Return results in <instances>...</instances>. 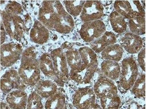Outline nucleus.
<instances>
[{"instance_id":"1","label":"nucleus","mask_w":146,"mask_h":109,"mask_svg":"<svg viewBox=\"0 0 146 109\" xmlns=\"http://www.w3.org/2000/svg\"><path fill=\"white\" fill-rule=\"evenodd\" d=\"M139 71L136 62L131 58L123 59L120 75V84L122 88L128 90L133 87L138 76Z\"/></svg>"},{"instance_id":"2","label":"nucleus","mask_w":146,"mask_h":109,"mask_svg":"<svg viewBox=\"0 0 146 109\" xmlns=\"http://www.w3.org/2000/svg\"><path fill=\"white\" fill-rule=\"evenodd\" d=\"M106 27L100 20L85 22L79 31L82 39L86 42H91L100 38L106 32Z\"/></svg>"},{"instance_id":"3","label":"nucleus","mask_w":146,"mask_h":109,"mask_svg":"<svg viewBox=\"0 0 146 109\" xmlns=\"http://www.w3.org/2000/svg\"><path fill=\"white\" fill-rule=\"evenodd\" d=\"M96 95L93 89L89 88L80 89L76 93L73 104L77 108H99L100 106L96 103Z\"/></svg>"},{"instance_id":"4","label":"nucleus","mask_w":146,"mask_h":109,"mask_svg":"<svg viewBox=\"0 0 146 109\" xmlns=\"http://www.w3.org/2000/svg\"><path fill=\"white\" fill-rule=\"evenodd\" d=\"M104 8L100 1H86L80 18L85 22L99 20L104 15Z\"/></svg>"},{"instance_id":"5","label":"nucleus","mask_w":146,"mask_h":109,"mask_svg":"<svg viewBox=\"0 0 146 109\" xmlns=\"http://www.w3.org/2000/svg\"><path fill=\"white\" fill-rule=\"evenodd\" d=\"M95 94L100 98L110 94L117 95V88L112 80L105 76L100 77L94 87Z\"/></svg>"},{"instance_id":"6","label":"nucleus","mask_w":146,"mask_h":109,"mask_svg":"<svg viewBox=\"0 0 146 109\" xmlns=\"http://www.w3.org/2000/svg\"><path fill=\"white\" fill-rule=\"evenodd\" d=\"M122 47L129 54L138 53L142 49V39L139 36L132 32L127 33L121 40Z\"/></svg>"},{"instance_id":"7","label":"nucleus","mask_w":146,"mask_h":109,"mask_svg":"<svg viewBox=\"0 0 146 109\" xmlns=\"http://www.w3.org/2000/svg\"><path fill=\"white\" fill-rule=\"evenodd\" d=\"M97 66L88 67L83 63L80 68L78 70H71L72 79L81 84L89 83L96 71Z\"/></svg>"},{"instance_id":"8","label":"nucleus","mask_w":146,"mask_h":109,"mask_svg":"<svg viewBox=\"0 0 146 109\" xmlns=\"http://www.w3.org/2000/svg\"><path fill=\"white\" fill-rule=\"evenodd\" d=\"M74 26L72 18L63 9L56 19L54 28L58 32L67 34L70 32Z\"/></svg>"},{"instance_id":"9","label":"nucleus","mask_w":146,"mask_h":109,"mask_svg":"<svg viewBox=\"0 0 146 109\" xmlns=\"http://www.w3.org/2000/svg\"><path fill=\"white\" fill-rule=\"evenodd\" d=\"M128 20L129 27L132 33L139 36L145 34V18L137 12L133 11Z\"/></svg>"},{"instance_id":"10","label":"nucleus","mask_w":146,"mask_h":109,"mask_svg":"<svg viewBox=\"0 0 146 109\" xmlns=\"http://www.w3.org/2000/svg\"><path fill=\"white\" fill-rule=\"evenodd\" d=\"M101 70L105 76L113 80L119 78L121 72L117 62L108 60H105L102 63Z\"/></svg>"},{"instance_id":"11","label":"nucleus","mask_w":146,"mask_h":109,"mask_svg":"<svg viewBox=\"0 0 146 109\" xmlns=\"http://www.w3.org/2000/svg\"><path fill=\"white\" fill-rule=\"evenodd\" d=\"M123 49L119 44H114L109 45L102 52V58L105 60L118 62L122 58Z\"/></svg>"},{"instance_id":"12","label":"nucleus","mask_w":146,"mask_h":109,"mask_svg":"<svg viewBox=\"0 0 146 109\" xmlns=\"http://www.w3.org/2000/svg\"><path fill=\"white\" fill-rule=\"evenodd\" d=\"M82 61L88 67L98 66V60L96 54L91 48L84 47L79 50Z\"/></svg>"},{"instance_id":"13","label":"nucleus","mask_w":146,"mask_h":109,"mask_svg":"<svg viewBox=\"0 0 146 109\" xmlns=\"http://www.w3.org/2000/svg\"><path fill=\"white\" fill-rule=\"evenodd\" d=\"M111 27L115 32L122 33L127 29V23L125 18L116 11L113 12L110 16Z\"/></svg>"},{"instance_id":"14","label":"nucleus","mask_w":146,"mask_h":109,"mask_svg":"<svg viewBox=\"0 0 146 109\" xmlns=\"http://www.w3.org/2000/svg\"><path fill=\"white\" fill-rule=\"evenodd\" d=\"M32 36L35 42L42 44L46 42L48 38L47 30L39 23H35L34 28L32 30Z\"/></svg>"},{"instance_id":"15","label":"nucleus","mask_w":146,"mask_h":109,"mask_svg":"<svg viewBox=\"0 0 146 109\" xmlns=\"http://www.w3.org/2000/svg\"><path fill=\"white\" fill-rule=\"evenodd\" d=\"M40 83L37 91L42 97H49L56 93L57 87L54 83L48 81H41Z\"/></svg>"},{"instance_id":"16","label":"nucleus","mask_w":146,"mask_h":109,"mask_svg":"<svg viewBox=\"0 0 146 109\" xmlns=\"http://www.w3.org/2000/svg\"><path fill=\"white\" fill-rule=\"evenodd\" d=\"M112 45L111 40L108 36L104 34L100 38L91 42V48L96 52L99 53L103 52L107 47Z\"/></svg>"},{"instance_id":"17","label":"nucleus","mask_w":146,"mask_h":109,"mask_svg":"<svg viewBox=\"0 0 146 109\" xmlns=\"http://www.w3.org/2000/svg\"><path fill=\"white\" fill-rule=\"evenodd\" d=\"M100 103L103 109H117L119 108L120 100L117 95L110 94L100 98Z\"/></svg>"},{"instance_id":"18","label":"nucleus","mask_w":146,"mask_h":109,"mask_svg":"<svg viewBox=\"0 0 146 109\" xmlns=\"http://www.w3.org/2000/svg\"><path fill=\"white\" fill-rule=\"evenodd\" d=\"M66 55L67 61L72 70H78L82 67L83 63L79 52L71 50L67 52Z\"/></svg>"},{"instance_id":"19","label":"nucleus","mask_w":146,"mask_h":109,"mask_svg":"<svg viewBox=\"0 0 146 109\" xmlns=\"http://www.w3.org/2000/svg\"><path fill=\"white\" fill-rule=\"evenodd\" d=\"M114 8L115 11L128 19L133 12L129 1H115Z\"/></svg>"},{"instance_id":"20","label":"nucleus","mask_w":146,"mask_h":109,"mask_svg":"<svg viewBox=\"0 0 146 109\" xmlns=\"http://www.w3.org/2000/svg\"><path fill=\"white\" fill-rule=\"evenodd\" d=\"M52 95L47 101L45 108L46 109H60L64 108L65 98L60 93Z\"/></svg>"},{"instance_id":"21","label":"nucleus","mask_w":146,"mask_h":109,"mask_svg":"<svg viewBox=\"0 0 146 109\" xmlns=\"http://www.w3.org/2000/svg\"><path fill=\"white\" fill-rule=\"evenodd\" d=\"M132 91L135 96L137 97H141L145 95V75L141 74L137 77Z\"/></svg>"},{"instance_id":"22","label":"nucleus","mask_w":146,"mask_h":109,"mask_svg":"<svg viewBox=\"0 0 146 109\" xmlns=\"http://www.w3.org/2000/svg\"><path fill=\"white\" fill-rule=\"evenodd\" d=\"M40 68L45 75H50L55 74L53 64L49 55L45 54L41 57L40 59Z\"/></svg>"},{"instance_id":"23","label":"nucleus","mask_w":146,"mask_h":109,"mask_svg":"<svg viewBox=\"0 0 146 109\" xmlns=\"http://www.w3.org/2000/svg\"><path fill=\"white\" fill-rule=\"evenodd\" d=\"M65 2L67 11L72 16H77L82 12L86 1H66Z\"/></svg>"},{"instance_id":"24","label":"nucleus","mask_w":146,"mask_h":109,"mask_svg":"<svg viewBox=\"0 0 146 109\" xmlns=\"http://www.w3.org/2000/svg\"><path fill=\"white\" fill-rule=\"evenodd\" d=\"M133 11L137 12L140 16L145 18V12L139 1H129Z\"/></svg>"},{"instance_id":"25","label":"nucleus","mask_w":146,"mask_h":109,"mask_svg":"<svg viewBox=\"0 0 146 109\" xmlns=\"http://www.w3.org/2000/svg\"><path fill=\"white\" fill-rule=\"evenodd\" d=\"M138 61L140 67L145 71V49L143 48L140 50L138 55Z\"/></svg>"}]
</instances>
